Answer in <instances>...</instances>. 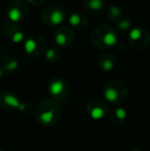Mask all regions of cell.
Returning <instances> with one entry per match:
<instances>
[{"mask_svg":"<svg viewBox=\"0 0 150 151\" xmlns=\"http://www.w3.org/2000/svg\"><path fill=\"white\" fill-rule=\"evenodd\" d=\"M61 112L62 108L56 100L44 99L37 104L34 114L39 123L43 125H52L60 119Z\"/></svg>","mask_w":150,"mask_h":151,"instance_id":"cell-1","label":"cell"},{"mask_svg":"<svg viewBox=\"0 0 150 151\" xmlns=\"http://www.w3.org/2000/svg\"><path fill=\"white\" fill-rule=\"evenodd\" d=\"M128 96V86L120 80H112L104 88V97L107 102L111 104H120Z\"/></svg>","mask_w":150,"mask_h":151,"instance_id":"cell-2","label":"cell"},{"mask_svg":"<svg viewBox=\"0 0 150 151\" xmlns=\"http://www.w3.org/2000/svg\"><path fill=\"white\" fill-rule=\"evenodd\" d=\"M85 110L92 119L100 120L108 114V105L104 100L93 99L88 103Z\"/></svg>","mask_w":150,"mask_h":151,"instance_id":"cell-3","label":"cell"},{"mask_svg":"<svg viewBox=\"0 0 150 151\" xmlns=\"http://www.w3.org/2000/svg\"><path fill=\"white\" fill-rule=\"evenodd\" d=\"M48 91L56 100H64L68 95V84L62 78H55L50 82Z\"/></svg>","mask_w":150,"mask_h":151,"instance_id":"cell-4","label":"cell"},{"mask_svg":"<svg viewBox=\"0 0 150 151\" xmlns=\"http://www.w3.org/2000/svg\"><path fill=\"white\" fill-rule=\"evenodd\" d=\"M21 105L20 99L16 93L11 91H4L0 93V106L6 111H12V110L19 109Z\"/></svg>","mask_w":150,"mask_h":151,"instance_id":"cell-5","label":"cell"},{"mask_svg":"<svg viewBox=\"0 0 150 151\" xmlns=\"http://www.w3.org/2000/svg\"><path fill=\"white\" fill-rule=\"evenodd\" d=\"M107 115H108L109 122L112 123L115 127H119L126 122V117H128V112H126V108L117 106V107L113 108Z\"/></svg>","mask_w":150,"mask_h":151,"instance_id":"cell-6","label":"cell"},{"mask_svg":"<svg viewBox=\"0 0 150 151\" xmlns=\"http://www.w3.org/2000/svg\"><path fill=\"white\" fill-rule=\"evenodd\" d=\"M19 111H20L23 115L29 116L30 114H32L33 108L29 103H21L20 107H19Z\"/></svg>","mask_w":150,"mask_h":151,"instance_id":"cell-7","label":"cell"},{"mask_svg":"<svg viewBox=\"0 0 150 151\" xmlns=\"http://www.w3.org/2000/svg\"><path fill=\"white\" fill-rule=\"evenodd\" d=\"M100 65H101V68H102L104 71H110L114 66V62L112 60H110V59H108V60H105L104 62H101Z\"/></svg>","mask_w":150,"mask_h":151,"instance_id":"cell-8","label":"cell"},{"mask_svg":"<svg viewBox=\"0 0 150 151\" xmlns=\"http://www.w3.org/2000/svg\"><path fill=\"white\" fill-rule=\"evenodd\" d=\"M105 43L108 45H112L115 43V37H114L113 33H107L106 37H105Z\"/></svg>","mask_w":150,"mask_h":151,"instance_id":"cell-9","label":"cell"},{"mask_svg":"<svg viewBox=\"0 0 150 151\" xmlns=\"http://www.w3.org/2000/svg\"><path fill=\"white\" fill-rule=\"evenodd\" d=\"M128 151H141V150H139L138 148H132V149H130Z\"/></svg>","mask_w":150,"mask_h":151,"instance_id":"cell-10","label":"cell"},{"mask_svg":"<svg viewBox=\"0 0 150 151\" xmlns=\"http://www.w3.org/2000/svg\"><path fill=\"white\" fill-rule=\"evenodd\" d=\"M1 76H2V69L0 68V77H1Z\"/></svg>","mask_w":150,"mask_h":151,"instance_id":"cell-11","label":"cell"},{"mask_svg":"<svg viewBox=\"0 0 150 151\" xmlns=\"http://www.w3.org/2000/svg\"><path fill=\"white\" fill-rule=\"evenodd\" d=\"M0 151H3V150H2V149H1V148H0Z\"/></svg>","mask_w":150,"mask_h":151,"instance_id":"cell-12","label":"cell"}]
</instances>
